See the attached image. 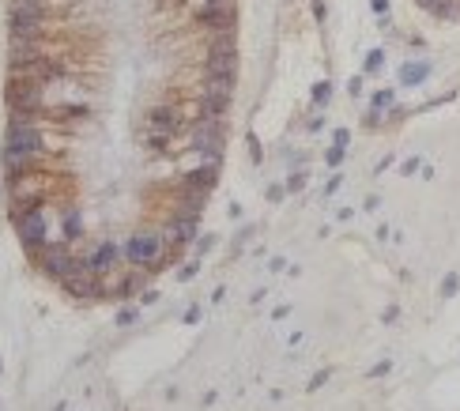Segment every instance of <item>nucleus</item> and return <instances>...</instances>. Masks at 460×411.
Masks as SVG:
<instances>
[{"mask_svg":"<svg viewBox=\"0 0 460 411\" xmlns=\"http://www.w3.org/2000/svg\"><path fill=\"white\" fill-rule=\"evenodd\" d=\"M212 245H215V234H212V230H208V234H200V238H197V257H204Z\"/></svg>","mask_w":460,"mask_h":411,"instance_id":"19","label":"nucleus"},{"mask_svg":"<svg viewBox=\"0 0 460 411\" xmlns=\"http://www.w3.org/2000/svg\"><path fill=\"white\" fill-rule=\"evenodd\" d=\"M426 76V68H403V79H408V83H415V79H423Z\"/></svg>","mask_w":460,"mask_h":411,"instance_id":"22","label":"nucleus"},{"mask_svg":"<svg viewBox=\"0 0 460 411\" xmlns=\"http://www.w3.org/2000/svg\"><path fill=\"white\" fill-rule=\"evenodd\" d=\"M230 91H234V87L208 83V87H204V94H200V114L212 117V121H223V114L230 110Z\"/></svg>","mask_w":460,"mask_h":411,"instance_id":"12","label":"nucleus"},{"mask_svg":"<svg viewBox=\"0 0 460 411\" xmlns=\"http://www.w3.org/2000/svg\"><path fill=\"white\" fill-rule=\"evenodd\" d=\"M151 302H159V291H143L140 294V305H151Z\"/></svg>","mask_w":460,"mask_h":411,"instance_id":"23","label":"nucleus"},{"mask_svg":"<svg viewBox=\"0 0 460 411\" xmlns=\"http://www.w3.org/2000/svg\"><path fill=\"white\" fill-rule=\"evenodd\" d=\"M53 117H57V121H87V117H91V110H87V106H53Z\"/></svg>","mask_w":460,"mask_h":411,"instance_id":"14","label":"nucleus"},{"mask_svg":"<svg viewBox=\"0 0 460 411\" xmlns=\"http://www.w3.org/2000/svg\"><path fill=\"white\" fill-rule=\"evenodd\" d=\"M197 227H200V219H192V215H181V212H177V219H170V230H166V245H170V249L189 245V241L197 238Z\"/></svg>","mask_w":460,"mask_h":411,"instance_id":"13","label":"nucleus"},{"mask_svg":"<svg viewBox=\"0 0 460 411\" xmlns=\"http://www.w3.org/2000/svg\"><path fill=\"white\" fill-rule=\"evenodd\" d=\"M4 185H8V181H4V177H0V197H4Z\"/></svg>","mask_w":460,"mask_h":411,"instance_id":"26","label":"nucleus"},{"mask_svg":"<svg viewBox=\"0 0 460 411\" xmlns=\"http://www.w3.org/2000/svg\"><path fill=\"white\" fill-rule=\"evenodd\" d=\"M166 253H170V245H166L163 234H151V230H140V234H132L125 241V261L132 264V268H163L166 264Z\"/></svg>","mask_w":460,"mask_h":411,"instance_id":"4","label":"nucleus"},{"mask_svg":"<svg viewBox=\"0 0 460 411\" xmlns=\"http://www.w3.org/2000/svg\"><path fill=\"white\" fill-rule=\"evenodd\" d=\"M0 370H4V362H0Z\"/></svg>","mask_w":460,"mask_h":411,"instance_id":"27","label":"nucleus"},{"mask_svg":"<svg viewBox=\"0 0 460 411\" xmlns=\"http://www.w3.org/2000/svg\"><path fill=\"white\" fill-rule=\"evenodd\" d=\"M79 230H83L79 215H68V219H64V234H68V238H79Z\"/></svg>","mask_w":460,"mask_h":411,"instance_id":"18","label":"nucleus"},{"mask_svg":"<svg viewBox=\"0 0 460 411\" xmlns=\"http://www.w3.org/2000/svg\"><path fill=\"white\" fill-rule=\"evenodd\" d=\"M385 8H389V0H374V12H377V15H381Z\"/></svg>","mask_w":460,"mask_h":411,"instance_id":"25","label":"nucleus"},{"mask_svg":"<svg viewBox=\"0 0 460 411\" xmlns=\"http://www.w3.org/2000/svg\"><path fill=\"white\" fill-rule=\"evenodd\" d=\"M136 287H140V279H136V276H125V279H121V283H117V298H125V294H132L136 291Z\"/></svg>","mask_w":460,"mask_h":411,"instance_id":"17","label":"nucleus"},{"mask_svg":"<svg viewBox=\"0 0 460 411\" xmlns=\"http://www.w3.org/2000/svg\"><path fill=\"white\" fill-rule=\"evenodd\" d=\"M125 257V245H117V241H99V245L87 253V268L94 272V276L106 279L110 272H117V261Z\"/></svg>","mask_w":460,"mask_h":411,"instance_id":"11","label":"nucleus"},{"mask_svg":"<svg viewBox=\"0 0 460 411\" xmlns=\"http://www.w3.org/2000/svg\"><path fill=\"white\" fill-rule=\"evenodd\" d=\"M328 94H332V87H328V83H317V87H313V99H317V102H325Z\"/></svg>","mask_w":460,"mask_h":411,"instance_id":"21","label":"nucleus"},{"mask_svg":"<svg viewBox=\"0 0 460 411\" xmlns=\"http://www.w3.org/2000/svg\"><path fill=\"white\" fill-rule=\"evenodd\" d=\"M177 128H181V117H177V106H151L148 114V148L159 151V155H166L177 136Z\"/></svg>","mask_w":460,"mask_h":411,"instance_id":"8","label":"nucleus"},{"mask_svg":"<svg viewBox=\"0 0 460 411\" xmlns=\"http://www.w3.org/2000/svg\"><path fill=\"white\" fill-rule=\"evenodd\" d=\"M8 30H12V42H38V34H42V0H12Z\"/></svg>","mask_w":460,"mask_h":411,"instance_id":"6","label":"nucleus"},{"mask_svg":"<svg viewBox=\"0 0 460 411\" xmlns=\"http://www.w3.org/2000/svg\"><path fill=\"white\" fill-rule=\"evenodd\" d=\"M15 234H19L23 249H34V253H38V249L50 241V219L42 215V208H38V212L15 215Z\"/></svg>","mask_w":460,"mask_h":411,"instance_id":"9","label":"nucleus"},{"mask_svg":"<svg viewBox=\"0 0 460 411\" xmlns=\"http://www.w3.org/2000/svg\"><path fill=\"white\" fill-rule=\"evenodd\" d=\"M4 102L12 117H38L46 110V83L34 76H8Z\"/></svg>","mask_w":460,"mask_h":411,"instance_id":"2","label":"nucleus"},{"mask_svg":"<svg viewBox=\"0 0 460 411\" xmlns=\"http://www.w3.org/2000/svg\"><path fill=\"white\" fill-rule=\"evenodd\" d=\"M204 79L208 83H223V87L238 83V42H234L230 30H219V38L208 46Z\"/></svg>","mask_w":460,"mask_h":411,"instance_id":"3","label":"nucleus"},{"mask_svg":"<svg viewBox=\"0 0 460 411\" xmlns=\"http://www.w3.org/2000/svg\"><path fill=\"white\" fill-rule=\"evenodd\" d=\"M42 151H46V140H42V128L34 125V117H12L4 128V148H0L4 181H12L19 189V181L34 170Z\"/></svg>","mask_w":460,"mask_h":411,"instance_id":"1","label":"nucleus"},{"mask_svg":"<svg viewBox=\"0 0 460 411\" xmlns=\"http://www.w3.org/2000/svg\"><path fill=\"white\" fill-rule=\"evenodd\" d=\"M83 264H87V257H76L68 241H46V245L38 249V268H42L50 279H57V283H64L68 276H76Z\"/></svg>","mask_w":460,"mask_h":411,"instance_id":"5","label":"nucleus"},{"mask_svg":"<svg viewBox=\"0 0 460 411\" xmlns=\"http://www.w3.org/2000/svg\"><path fill=\"white\" fill-rule=\"evenodd\" d=\"M189 143H192V155H200L204 163H215V166H219L223 148H227V128H223V121L200 117V125H192Z\"/></svg>","mask_w":460,"mask_h":411,"instance_id":"7","label":"nucleus"},{"mask_svg":"<svg viewBox=\"0 0 460 411\" xmlns=\"http://www.w3.org/2000/svg\"><path fill=\"white\" fill-rule=\"evenodd\" d=\"M61 287H64L72 298H76V302H99V298H106V283H102V276H94L87 264L76 272V276L64 279Z\"/></svg>","mask_w":460,"mask_h":411,"instance_id":"10","label":"nucleus"},{"mask_svg":"<svg viewBox=\"0 0 460 411\" xmlns=\"http://www.w3.org/2000/svg\"><path fill=\"white\" fill-rule=\"evenodd\" d=\"M200 317H204V305H189V310H185V317H181V321H185V325H197Z\"/></svg>","mask_w":460,"mask_h":411,"instance_id":"20","label":"nucleus"},{"mask_svg":"<svg viewBox=\"0 0 460 411\" xmlns=\"http://www.w3.org/2000/svg\"><path fill=\"white\" fill-rule=\"evenodd\" d=\"M140 310L143 305H125V310H117V325H136V321H140Z\"/></svg>","mask_w":460,"mask_h":411,"instance_id":"16","label":"nucleus"},{"mask_svg":"<svg viewBox=\"0 0 460 411\" xmlns=\"http://www.w3.org/2000/svg\"><path fill=\"white\" fill-rule=\"evenodd\" d=\"M197 272H200V257H192L185 268H177V283H192V279H197Z\"/></svg>","mask_w":460,"mask_h":411,"instance_id":"15","label":"nucleus"},{"mask_svg":"<svg viewBox=\"0 0 460 411\" xmlns=\"http://www.w3.org/2000/svg\"><path fill=\"white\" fill-rule=\"evenodd\" d=\"M366 68L374 72V68H381V53H370V61H366Z\"/></svg>","mask_w":460,"mask_h":411,"instance_id":"24","label":"nucleus"}]
</instances>
